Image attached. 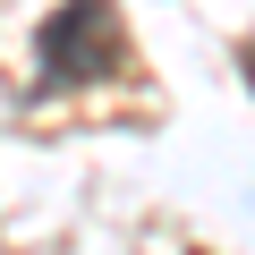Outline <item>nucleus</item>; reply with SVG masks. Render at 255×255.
Returning a JSON list of instances; mask_svg holds the SVG:
<instances>
[{"mask_svg":"<svg viewBox=\"0 0 255 255\" xmlns=\"http://www.w3.org/2000/svg\"><path fill=\"white\" fill-rule=\"evenodd\" d=\"M119 68V9L111 0H60L34 26V94H77Z\"/></svg>","mask_w":255,"mask_h":255,"instance_id":"f257e3e1","label":"nucleus"},{"mask_svg":"<svg viewBox=\"0 0 255 255\" xmlns=\"http://www.w3.org/2000/svg\"><path fill=\"white\" fill-rule=\"evenodd\" d=\"M247 85H255V51H247Z\"/></svg>","mask_w":255,"mask_h":255,"instance_id":"f03ea898","label":"nucleus"}]
</instances>
